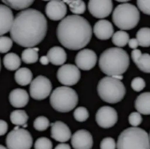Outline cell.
Instances as JSON below:
<instances>
[{"label":"cell","instance_id":"5bb4252c","mask_svg":"<svg viewBox=\"0 0 150 149\" xmlns=\"http://www.w3.org/2000/svg\"><path fill=\"white\" fill-rule=\"evenodd\" d=\"M71 143L74 149H91L93 144V136L87 130H78L71 136Z\"/></svg>","mask_w":150,"mask_h":149},{"label":"cell","instance_id":"d4e9b609","mask_svg":"<svg viewBox=\"0 0 150 149\" xmlns=\"http://www.w3.org/2000/svg\"><path fill=\"white\" fill-rule=\"evenodd\" d=\"M38 48H28L22 53V60L26 64H32L38 60Z\"/></svg>","mask_w":150,"mask_h":149},{"label":"cell","instance_id":"7c38bea8","mask_svg":"<svg viewBox=\"0 0 150 149\" xmlns=\"http://www.w3.org/2000/svg\"><path fill=\"white\" fill-rule=\"evenodd\" d=\"M113 8L112 1H88V9L94 17L103 19L110 15Z\"/></svg>","mask_w":150,"mask_h":149},{"label":"cell","instance_id":"603a6c76","mask_svg":"<svg viewBox=\"0 0 150 149\" xmlns=\"http://www.w3.org/2000/svg\"><path fill=\"white\" fill-rule=\"evenodd\" d=\"M4 65L5 68L9 71L18 69L21 65V60L17 54L9 53L5 55L3 58Z\"/></svg>","mask_w":150,"mask_h":149},{"label":"cell","instance_id":"7a4b0ae2","mask_svg":"<svg viewBox=\"0 0 150 149\" xmlns=\"http://www.w3.org/2000/svg\"><path fill=\"white\" fill-rule=\"evenodd\" d=\"M58 39L63 46L71 50L84 48L92 37L90 23L79 15H69L62 20L57 28Z\"/></svg>","mask_w":150,"mask_h":149},{"label":"cell","instance_id":"7dc6e473","mask_svg":"<svg viewBox=\"0 0 150 149\" xmlns=\"http://www.w3.org/2000/svg\"><path fill=\"white\" fill-rule=\"evenodd\" d=\"M27 126H28V124H27V123H26V124L23 126V128H26V127H27Z\"/></svg>","mask_w":150,"mask_h":149},{"label":"cell","instance_id":"8992f818","mask_svg":"<svg viewBox=\"0 0 150 149\" xmlns=\"http://www.w3.org/2000/svg\"><path fill=\"white\" fill-rule=\"evenodd\" d=\"M112 19L113 23L119 29L131 30L137 26L139 21V11L133 4L124 3L115 7Z\"/></svg>","mask_w":150,"mask_h":149},{"label":"cell","instance_id":"74e56055","mask_svg":"<svg viewBox=\"0 0 150 149\" xmlns=\"http://www.w3.org/2000/svg\"><path fill=\"white\" fill-rule=\"evenodd\" d=\"M137 4L138 8L143 13L150 15V1H137Z\"/></svg>","mask_w":150,"mask_h":149},{"label":"cell","instance_id":"d590c367","mask_svg":"<svg viewBox=\"0 0 150 149\" xmlns=\"http://www.w3.org/2000/svg\"><path fill=\"white\" fill-rule=\"evenodd\" d=\"M145 80L140 77H135L131 82V87L135 92H140L145 87Z\"/></svg>","mask_w":150,"mask_h":149},{"label":"cell","instance_id":"ba28073f","mask_svg":"<svg viewBox=\"0 0 150 149\" xmlns=\"http://www.w3.org/2000/svg\"><path fill=\"white\" fill-rule=\"evenodd\" d=\"M6 142L8 149H30L33 146V138L28 130L13 129L8 133Z\"/></svg>","mask_w":150,"mask_h":149},{"label":"cell","instance_id":"f546056e","mask_svg":"<svg viewBox=\"0 0 150 149\" xmlns=\"http://www.w3.org/2000/svg\"><path fill=\"white\" fill-rule=\"evenodd\" d=\"M3 3L15 10L27 8L34 3V1H2Z\"/></svg>","mask_w":150,"mask_h":149},{"label":"cell","instance_id":"836d02e7","mask_svg":"<svg viewBox=\"0 0 150 149\" xmlns=\"http://www.w3.org/2000/svg\"><path fill=\"white\" fill-rule=\"evenodd\" d=\"M13 41L11 38L6 36H1L0 38V52L6 53L11 50Z\"/></svg>","mask_w":150,"mask_h":149},{"label":"cell","instance_id":"44dd1931","mask_svg":"<svg viewBox=\"0 0 150 149\" xmlns=\"http://www.w3.org/2000/svg\"><path fill=\"white\" fill-rule=\"evenodd\" d=\"M134 107L141 114L150 115V92H144L139 95L134 102Z\"/></svg>","mask_w":150,"mask_h":149},{"label":"cell","instance_id":"83f0119b","mask_svg":"<svg viewBox=\"0 0 150 149\" xmlns=\"http://www.w3.org/2000/svg\"><path fill=\"white\" fill-rule=\"evenodd\" d=\"M69 6L71 11L75 14H82L85 12L86 4L85 2L80 0L63 1Z\"/></svg>","mask_w":150,"mask_h":149},{"label":"cell","instance_id":"30bf717a","mask_svg":"<svg viewBox=\"0 0 150 149\" xmlns=\"http://www.w3.org/2000/svg\"><path fill=\"white\" fill-rule=\"evenodd\" d=\"M57 77L62 84L73 86L79 82L81 73L78 67L74 64H65L58 69Z\"/></svg>","mask_w":150,"mask_h":149},{"label":"cell","instance_id":"cb8c5ba5","mask_svg":"<svg viewBox=\"0 0 150 149\" xmlns=\"http://www.w3.org/2000/svg\"><path fill=\"white\" fill-rule=\"evenodd\" d=\"M10 119L12 124L19 126H23L27 123L28 116L24 110H16L12 111L11 113Z\"/></svg>","mask_w":150,"mask_h":149},{"label":"cell","instance_id":"2e32d148","mask_svg":"<svg viewBox=\"0 0 150 149\" xmlns=\"http://www.w3.org/2000/svg\"><path fill=\"white\" fill-rule=\"evenodd\" d=\"M50 136L60 142H67L71 137V132L68 126L65 123L57 121L50 124Z\"/></svg>","mask_w":150,"mask_h":149},{"label":"cell","instance_id":"ee69618b","mask_svg":"<svg viewBox=\"0 0 150 149\" xmlns=\"http://www.w3.org/2000/svg\"><path fill=\"white\" fill-rule=\"evenodd\" d=\"M113 77H115V79H118V80H122L123 77V76L122 75H116V76H112Z\"/></svg>","mask_w":150,"mask_h":149},{"label":"cell","instance_id":"60d3db41","mask_svg":"<svg viewBox=\"0 0 150 149\" xmlns=\"http://www.w3.org/2000/svg\"><path fill=\"white\" fill-rule=\"evenodd\" d=\"M129 46L130 48H132V49H136L139 45V42H138L137 38H132L129 39V41L128 42Z\"/></svg>","mask_w":150,"mask_h":149},{"label":"cell","instance_id":"4dcf8cb0","mask_svg":"<svg viewBox=\"0 0 150 149\" xmlns=\"http://www.w3.org/2000/svg\"><path fill=\"white\" fill-rule=\"evenodd\" d=\"M50 126V123L49 119L44 116L38 117L33 122V127L38 131H44Z\"/></svg>","mask_w":150,"mask_h":149},{"label":"cell","instance_id":"6da1fadb","mask_svg":"<svg viewBox=\"0 0 150 149\" xmlns=\"http://www.w3.org/2000/svg\"><path fill=\"white\" fill-rule=\"evenodd\" d=\"M47 29V20L43 13L35 9H28L16 15L10 34L18 45L31 48L44 39Z\"/></svg>","mask_w":150,"mask_h":149},{"label":"cell","instance_id":"f1b7e54d","mask_svg":"<svg viewBox=\"0 0 150 149\" xmlns=\"http://www.w3.org/2000/svg\"><path fill=\"white\" fill-rule=\"evenodd\" d=\"M135 64L141 71L150 73V55L148 53L142 54Z\"/></svg>","mask_w":150,"mask_h":149},{"label":"cell","instance_id":"c3c4849f","mask_svg":"<svg viewBox=\"0 0 150 149\" xmlns=\"http://www.w3.org/2000/svg\"></svg>","mask_w":150,"mask_h":149},{"label":"cell","instance_id":"e575fe53","mask_svg":"<svg viewBox=\"0 0 150 149\" xmlns=\"http://www.w3.org/2000/svg\"><path fill=\"white\" fill-rule=\"evenodd\" d=\"M128 119L131 125L134 127H137L142 122V117L139 112H134L129 115Z\"/></svg>","mask_w":150,"mask_h":149},{"label":"cell","instance_id":"9c48e42d","mask_svg":"<svg viewBox=\"0 0 150 149\" xmlns=\"http://www.w3.org/2000/svg\"><path fill=\"white\" fill-rule=\"evenodd\" d=\"M52 84L47 77L39 76L32 81L30 87V95L35 100L46 99L52 92Z\"/></svg>","mask_w":150,"mask_h":149},{"label":"cell","instance_id":"f6af8a7d","mask_svg":"<svg viewBox=\"0 0 150 149\" xmlns=\"http://www.w3.org/2000/svg\"><path fill=\"white\" fill-rule=\"evenodd\" d=\"M0 149H8V148H6V147H5V146H3V145H1V146H0Z\"/></svg>","mask_w":150,"mask_h":149},{"label":"cell","instance_id":"d6986e66","mask_svg":"<svg viewBox=\"0 0 150 149\" xmlns=\"http://www.w3.org/2000/svg\"><path fill=\"white\" fill-rule=\"evenodd\" d=\"M9 102L15 108H23L25 106L29 101V95L24 89H14L9 93Z\"/></svg>","mask_w":150,"mask_h":149},{"label":"cell","instance_id":"7bdbcfd3","mask_svg":"<svg viewBox=\"0 0 150 149\" xmlns=\"http://www.w3.org/2000/svg\"><path fill=\"white\" fill-rule=\"evenodd\" d=\"M40 61L42 64L44 65H47L49 64V63L50 62L49 58L47 57V56H43L42 57L40 58Z\"/></svg>","mask_w":150,"mask_h":149},{"label":"cell","instance_id":"52a82bcc","mask_svg":"<svg viewBox=\"0 0 150 149\" xmlns=\"http://www.w3.org/2000/svg\"><path fill=\"white\" fill-rule=\"evenodd\" d=\"M50 101L55 110L61 112H69L78 104V95L71 88L60 86L52 92Z\"/></svg>","mask_w":150,"mask_h":149},{"label":"cell","instance_id":"3957f363","mask_svg":"<svg viewBox=\"0 0 150 149\" xmlns=\"http://www.w3.org/2000/svg\"><path fill=\"white\" fill-rule=\"evenodd\" d=\"M129 58L126 51L117 47L109 48L103 52L99 60L100 70L108 76L122 75L128 69Z\"/></svg>","mask_w":150,"mask_h":149},{"label":"cell","instance_id":"ffe728a7","mask_svg":"<svg viewBox=\"0 0 150 149\" xmlns=\"http://www.w3.org/2000/svg\"><path fill=\"white\" fill-rule=\"evenodd\" d=\"M47 56L52 64L61 65L66 61L67 54L65 50L60 46H54L47 52Z\"/></svg>","mask_w":150,"mask_h":149},{"label":"cell","instance_id":"8fae6325","mask_svg":"<svg viewBox=\"0 0 150 149\" xmlns=\"http://www.w3.org/2000/svg\"><path fill=\"white\" fill-rule=\"evenodd\" d=\"M96 120L100 127L110 128L113 127L117 122V112L112 107L109 106H102L97 111Z\"/></svg>","mask_w":150,"mask_h":149},{"label":"cell","instance_id":"4fadbf2b","mask_svg":"<svg viewBox=\"0 0 150 149\" xmlns=\"http://www.w3.org/2000/svg\"><path fill=\"white\" fill-rule=\"evenodd\" d=\"M97 60V55L94 51L89 49H85L77 54L75 61L78 68L84 71H88L96 66Z\"/></svg>","mask_w":150,"mask_h":149},{"label":"cell","instance_id":"8d00e7d4","mask_svg":"<svg viewBox=\"0 0 150 149\" xmlns=\"http://www.w3.org/2000/svg\"><path fill=\"white\" fill-rule=\"evenodd\" d=\"M100 147V149H116V143L113 138L105 137L101 142Z\"/></svg>","mask_w":150,"mask_h":149},{"label":"cell","instance_id":"f35d334b","mask_svg":"<svg viewBox=\"0 0 150 149\" xmlns=\"http://www.w3.org/2000/svg\"><path fill=\"white\" fill-rule=\"evenodd\" d=\"M1 124V129H0V134L1 136H4L6 134L8 130V124L6 121L3 120H1L0 121Z\"/></svg>","mask_w":150,"mask_h":149},{"label":"cell","instance_id":"484cf974","mask_svg":"<svg viewBox=\"0 0 150 149\" xmlns=\"http://www.w3.org/2000/svg\"><path fill=\"white\" fill-rule=\"evenodd\" d=\"M136 37L139 46L143 47L150 46V28H141L137 32Z\"/></svg>","mask_w":150,"mask_h":149},{"label":"cell","instance_id":"b9f144b4","mask_svg":"<svg viewBox=\"0 0 150 149\" xmlns=\"http://www.w3.org/2000/svg\"><path fill=\"white\" fill-rule=\"evenodd\" d=\"M54 149H71V146L66 143H61L57 145Z\"/></svg>","mask_w":150,"mask_h":149},{"label":"cell","instance_id":"e0dca14e","mask_svg":"<svg viewBox=\"0 0 150 149\" xmlns=\"http://www.w3.org/2000/svg\"><path fill=\"white\" fill-rule=\"evenodd\" d=\"M14 19L12 10L8 6L1 4L0 6V30L1 35L11 31Z\"/></svg>","mask_w":150,"mask_h":149},{"label":"cell","instance_id":"1f68e13d","mask_svg":"<svg viewBox=\"0 0 150 149\" xmlns=\"http://www.w3.org/2000/svg\"><path fill=\"white\" fill-rule=\"evenodd\" d=\"M74 117L76 120L82 122L88 119L89 117V112L85 107H79L74 111Z\"/></svg>","mask_w":150,"mask_h":149},{"label":"cell","instance_id":"ab89813d","mask_svg":"<svg viewBox=\"0 0 150 149\" xmlns=\"http://www.w3.org/2000/svg\"><path fill=\"white\" fill-rule=\"evenodd\" d=\"M142 54V53L141 52V51L137 49L134 50L133 51H132V53H131V56H132V60L134 63H136V61L137 60Z\"/></svg>","mask_w":150,"mask_h":149},{"label":"cell","instance_id":"4316f807","mask_svg":"<svg viewBox=\"0 0 150 149\" xmlns=\"http://www.w3.org/2000/svg\"><path fill=\"white\" fill-rule=\"evenodd\" d=\"M129 40V36L124 31H118L112 37V42L117 46L122 47L127 44Z\"/></svg>","mask_w":150,"mask_h":149},{"label":"cell","instance_id":"bcb514c9","mask_svg":"<svg viewBox=\"0 0 150 149\" xmlns=\"http://www.w3.org/2000/svg\"><path fill=\"white\" fill-rule=\"evenodd\" d=\"M118 1V2H121V3H126L127 1Z\"/></svg>","mask_w":150,"mask_h":149},{"label":"cell","instance_id":"ac0fdd59","mask_svg":"<svg viewBox=\"0 0 150 149\" xmlns=\"http://www.w3.org/2000/svg\"><path fill=\"white\" fill-rule=\"evenodd\" d=\"M93 33L98 39L107 40L110 39L114 34L113 25L109 20H101L95 23Z\"/></svg>","mask_w":150,"mask_h":149},{"label":"cell","instance_id":"277c9868","mask_svg":"<svg viewBox=\"0 0 150 149\" xmlns=\"http://www.w3.org/2000/svg\"><path fill=\"white\" fill-rule=\"evenodd\" d=\"M117 149H150V136L147 131L138 127H130L119 134Z\"/></svg>","mask_w":150,"mask_h":149},{"label":"cell","instance_id":"9a60e30c","mask_svg":"<svg viewBox=\"0 0 150 149\" xmlns=\"http://www.w3.org/2000/svg\"><path fill=\"white\" fill-rule=\"evenodd\" d=\"M46 15L51 20L57 21L63 19L67 12L66 4L61 1H50L45 9Z\"/></svg>","mask_w":150,"mask_h":149},{"label":"cell","instance_id":"5b68a950","mask_svg":"<svg viewBox=\"0 0 150 149\" xmlns=\"http://www.w3.org/2000/svg\"><path fill=\"white\" fill-rule=\"evenodd\" d=\"M97 92L104 101L115 104L123 99L126 94V88L121 80L113 77L107 76L99 82Z\"/></svg>","mask_w":150,"mask_h":149},{"label":"cell","instance_id":"7402d4cb","mask_svg":"<svg viewBox=\"0 0 150 149\" xmlns=\"http://www.w3.org/2000/svg\"><path fill=\"white\" fill-rule=\"evenodd\" d=\"M33 78V74L31 70L26 67L19 69L14 74L15 81L21 86H26L32 82Z\"/></svg>","mask_w":150,"mask_h":149},{"label":"cell","instance_id":"d6a6232c","mask_svg":"<svg viewBox=\"0 0 150 149\" xmlns=\"http://www.w3.org/2000/svg\"><path fill=\"white\" fill-rule=\"evenodd\" d=\"M53 144L52 141L46 137H39L34 144L35 149H52Z\"/></svg>","mask_w":150,"mask_h":149}]
</instances>
